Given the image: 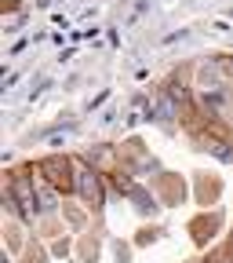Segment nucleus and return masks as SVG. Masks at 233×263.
I'll return each mask as SVG.
<instances>
[{
    "label": "nucleus",
    "mask_w": 233,
    "mask_h": 263,
    "mask_svg": "<svg viewBox=\"0 0 233 263\" xmlns=\"http://www.w3.org/2000/svg\"><path fill=\"white\" fill-rule=\"evenodd\" d=\"M77 186H80V194H84V197H91V201H98V197H102V194H98V179H95V176H88V172H80Z\"/></svg>",
    "instance_id": "f257e3e1"
}]
</instances>
